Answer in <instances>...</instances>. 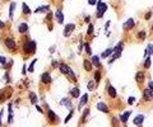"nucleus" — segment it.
Segmentation results:
<instances>
[{"label":"nucleus","mask_w":153,"mask_h":127,"mask_svg":"<svg viewBox=\"0 0 153 127\" xmlns=\"http://www.w3.org/2000/svg\"><path fill=\"white\" fill-rule=\"evenodd\" d=\"M107 10V5L103 3V2H98L97 3V17L98 18H102L103 13Z\"/></svg>","instance_id":"obj_1"},{"label":"nucleus","mask_w":153,"mask_h":127,"mask_svg":"<svg viewBox=\"0 0 153 127\" xmlns=\"http://www.w3.org/2000/svg\"><path fill=\"white\" fill-rule=\"evenodd\" d=\"M24 51L27 53H33L36 51V42L34 41H29L24 45Z\"/></svg>","instance_id":"obj_2"},{"label":"nucleus","mask_w":153,"mask_h":127,"mask_svg":"<svg viewBox=\"0 0 153 127\" xmlns=\"http://www.w3.org/2000/svg\"><path fill=\"white\" fill-rule=\"evenodd\" d=\"M143 98H144V100H150V99L153 98V90H150L149 88L145 89V90L143 92Z\"/></svg>","instance_id":"obj_3"},{"label":"nucleus","mask_w":153,"mask_h":127,"mask_svg":"<svg viewBox=\"0 0 153 127\" xmlns=\"http://www.w3.org/2000/svg\"><path fill=\"white\" fill-rule=\"evenodd\" d=\"M4 45H5L9 50H13V48H15V41H13L12 38H7V39L4 41Z\"/></svg>","instance_id":"obj_4"},{"label":"nucleus","mask_w":153,"mask_h":127,"mask_svg":"<svg viewBox=\"0 0 153 127\" xmlns=\"http://www.w3.org/2000/svg\"><path fill=\"white\" fill-rule=\"evenodd\" d=\"M74 31V24H68L66 27H65V29H64V36L65 37H69L70 34H71V32Z\"/></svg>","instance_id":"obj_5"},{"label":"nucleus","mask_w":153,"mask_h":127,"mask_svg":"<svg viewBox=\"0 0 153 127\" xmlns=\"http://www.w3.org/2000/svg\"><path fill=\"white\" fill-rule=\"evenodd\" d=\"M55 18H56V20H57V23H63V20H64V17H63V13H61V10L60 9H57L56 12H55Z\"/></svg>","instance_id":"obj_6"},{"label":"nucleus","mask_w":153,"mask_h":127,"mask_svg":"<svg viewBox=\"0 0 153 127\" xmlns=\"http://www.w3.org/2000/svg\"><path fill=\"white\" fill-rule=\"evenodd\" d=\"M41 80H42L44 84H50V83H51V76H50V74H49V73H44L42 76H41Z\"/></svg>","instance_id":"obj_7"},{"label":"nucleus","mask_w":153,"mask_h":127,"mask_svg":"<svg viewBox=\"0 0 153 127\" xmlns=\"http://www.w3.org/2000/svg\"><path fill=\"white\" fill-rule=\"evenodd\" d=\"M18 31H19V33H21V34H24L28 31V24L27 23H21V24H19V27H18Z\"/></svg>","instance_id":"obj_8"},{"label":"nucleus","mask_w":153,"mask_h":127,"mask_svg":"<svg viewBox=\"0 0 153 127\" xmlns=\"http://www.w3.org/2000/svg\"><path fill=\"white\" fill-rule=\"evenodd\" d=\"M97 109H100L101 112H105V113H107L108 112V107L105 104V103H102V102H100V103H97Z\"/></svg>","instance_id":"obj_9"},{"label":"nucleus","mask_w":153,"mask_h":127,"mask_svg":"<svg viewBox=\"0 0 153 127\" xmlns=\"http://www.w3.org/2000/svg\"><path fill=\"white\" fill-rule=\"evenodd\" d=\"M143 121H144V116L143 114H138L135 118H134V123L135 124H142Z\"/></svg>","instance_id":"obj_10"},{"label":"nucleus","mask_w":153,"mask_h":127,"mask_svg":"<svg viewBox=\"0 0 153 127\" xmlns=\"http://www.w3.org/2000/svg\"><path fill=\"white\" fill-rule=\"evenodd\" d=\"M134 26H135V23H134V20H133L131 18L128 19L126 22H125V28H126V29H131Z\"/></svg>","instance_id":"obj_11"},{"label":"nucleus","mask_w":153,"mask_h":127,"mask_svg":"<svg viewBox=\"0 0 153 127\" xmlns=\"http://www.w3.org/2000/svg\"><path fill=\"white\" fill-rule=\"evenodd\" d=\"M88 97H89V95H88L87 93H86V94L82 97V99H81V103H79V108H82L83 105H86V104H87V102H88Z\"/></svg>","instance_id":"obj_12"},{"label":"nucleus","mask_w":153,"mask_h":127,"mask_svg":"<svg viewBox=\"0 0 153 127\" xmlns=\"http://www.w3.org/2000/svg\"><path fill=\"white\" fill-rule=\"evenodd\" d=\"M60 104H61V105H65V107H66V108H69V109H71V103H70V100H69V99H66V98L61 99Z\"/></svg>","instance_id":"obj_13"},{"label":"nucleus","mask_w":153,"mask_h":127,"mask_svg":"<svg viewBox=\"0 0 153 127\" xmlns=\"http://www.w3.org/2000/svg\"><path fill=\"white\" fill-rule=\"evenodd\" d=\"M135 80H137L138 83H142V81L144 80V73H143V71H138L137 75H135Z\"/></svg>","instance_id":"obj_14"},{"label":"nucleus","mask_w":153,"mask_h":127,"mask_svg":"<svg viewBox=\"0 0 153 127\" xmlns=\"http://www.w3.org/2000/svg\"><path fill=\"white\" fill-rule=\"evenodd\" d=\"M112 51H113L112 48H107L106 51H103V52H102V55H101V57H102V58H107L108 56H111V53H112Z\"/></svg>","instance_id":"obj_15"},{"label":"nucleus","mask_w":153,"mask_h":127,"mask_svg":"<svg viewBox=\"0 0 153 127\" xmlns=\"http://www.w3.org/2000/svg\"><path fill=\"white\" fill-rule=\"evenodd\" d=\"M70 94H71L73 98H78V97H79V89H78V88H73V89L70 90Z\"/></svg>","instance_id":"obj_16"},{"label":"nucleus","mask_w":153,"mask_h":127,"mask_svg":"<svg viewBox=\"0 0 153 127\" xmlns=\"http://www.w3.org/2000/svg\"><path fill=\"white\" fill-rule=\"evenodd\" d=\"M108 94H110V97L111 98H116V90H115V88L113 87H108Z\"/></svg>","instance_id":"obj_17"},{"label":"nucleus","mask_w":153,"mask_h":127,"mask_svg":"<svg viewBox=\"0 0 153 127\" xmlns=\"http://www.w3.org/2000/svg\"><path fill=\"white\" fill-rule=\"evenodd\" d=\"M131 114V112L130 111H128V112H125L123 116H121V121H123V123H126V121L129 119V116Z\"/></svg>","instance_id":"obj_18"},{"label":"nucleus","mask_w":153,"mask_h":127,"mask_svg":"<svg viewBox=\"0 0 153 127\" xmlns=\"http://www.w3.org/2000/svg\"><path fill=\"white\" fill-rule=\"evenodd\" d=\"M92 62H93L94 66H101V64H100V57H98V56H93V57H92Z\"/></svg>","instance_id":"obj_19"},{"label":"nucleus","mask_w":153,"mask_h":127,"mask_svg":"<svg viewBox=\"0 0 153 127\" xmlns=\"http://www.w3.org/2000/svg\"><path fill=\"white\" fill-rule=\"evenodd\" d=\"M100 80H101V71H100V70H97V71L94 73V81L98 84V83H100Z\"/></svg>","instance_id":"obj_20"},{"label":"nucleus","mask_w":153,"mask_h":127,"mask_svg":"<svg viewBox=\"0 0 153 127\" xmlns=\"http://www.w3.org/2000/svg\"><path fill=\"white\" fill-rule=\"evenodd\" d=\"M83 65H84V69L87 70V71H89L91 69H92V64L88 61V60H84V62H83Z\"/></svg>","instance_id":"obj_21"},{"label":"nucleus","mask_w":153,"mask_h":127,"mask_svg":"<svg viewBox=\"0 0 153 127\" xmlns=\"http://www.w3.org/2000/svg\"><path fill=\"white\" fill-rule=\"evenodd\" d=\"M47 116H49V119H50L51 122H55V119H56V114H55L52 111H49Z\"/></svg>","instance_id":"obj_22"},{"label":"nucleus","mask_w":153,"mask_h":127,"mask_svg":"<svg viewBox=\"0 0 153 127\" xmlns=\"http://www.w3.org/2000/svg\"><path fill=\"white\" fill-rule=\"evenodd\" d=\"M59 68H60V71H61L63 74H68V68H69L68 65H64V64H61Z\"/></svg>","instance_id":"obj_23"},{"label":"nucleus","mask_w":153,"mask_h":127,"mask_svg":"<svg viewBox=\"0 0 153 127\" xmlns=\"http://www.w3.org/2000/svg\"><path fill=\"white\" fill-rule=\"evenodd\" d=\"M14 9H15V3H12V4H10V9H9V17H10V18H13Z\"/></svg>","instance_id":"obj_24"},{"label":"nucleus","mask_w":153,"mask_h":127,"mask_svg":"<svg viewBox=\"0 0 153 127\" xmlns=\"http://www.w3.org/2000/svg\"><path fill=\"white\" fill-rule=\"evenodd\" d=\"M49 8H50L49 5H44V7H41V8H37L34 12H36V13H38V12H47Z\"/></svg>","instance_id":"obj_25"},{"label":"nucleus","mask_w":153,"mask_h":127,"mask_svg":"<svg viewBox=\"0 0 153 127\" xmlns=\"http://www.w3.org/2000/svg\"><path fill=\"white\" fill-rule=\"evenodd\" d=\"M29 97H31V103H32V104H36V103H37V95H36L34 93H31Z\"/></svg>","instance_id":"obj_26"},{"label":"nucleus","mask_w":153,"mask_h":127,"mask_svg":"<svg viewBox=\"0 0 153 127\" xmlns=\"http://www.w3.org/2000/svg\"><path fill=\"white\" fill-rule=\"evenodd\" d=\"M147 51H148V56L153 55V43L148 45V47H147Z\"/></svg>","instance_id":"obj_27"},{"label":"nucleus","mask_w":153,"mask_h":127,"mask_svg":"<svg viewBox=\"0 0 153 127\" xmlns=\"http://www.w3.org/2000/svg\"><path fill=\"white\" fill-rule=\"evenodd\" d=\"M23 12L26 13V14H31V10H29V8H28V5L24 3L23 4Z\"/></svg>","instance_id":"obj_28"},{"label":"nucleus","mask_w":153,"mask_h":127,"mask_svg":"<svg viewBox=\"0 0 153 127\" xmlns=\"http://www.w3.org/2000/svg\"><path fill=\"white\" fill-rule=\"evenodd\" d=\"M138 37H139V39H140V41H143V39L145 38V32H144V31L139 32V33H138Z\"/></svg>","instance_id":"obj_29"},{"label":"nucleus","mask_w":153,"mask_h":127,"mask_svg":"<svg viewBox=\"0 0 153 127\" xmlns=\"http://www.w3.org/2000/svg\"><path fill=\"white\" fill-rule=\"evenodd\" d=\"M68 75H69L71 79H74V78H75V74H74V71H73L70 68H68Z\"/></svg>","instance_id":"obj_30"},{"label":"nucleus","mask_w":153,"mask_h":127,"mask_svg":"<svg viewBox=\"0 0 153 127\" xmlns=\"http://www.w3.org/2000/svg\"><path fill=\"white\" fill-rule=\"evenodd\" d=\"M149 66H150V58L148 57V58H145V62H144V68H145V69H148Z\"/></svg>","instance_id":"obj_31"},{"label":"nucleus","mask_w":153,"mask_h":127,"mask_svg":"<svg viewBox=\"0 0 153 127\" xmlns=\"http://www.w3.org/2000/svg\"><path fill=\"white\" fill-rule=\"evenodd\" d=\"M88 113H89V109L87 108V109L84 111V113H83V117H82V122H84V121H86V118H87V116H88Z\"/></svg>","instance_id":"obj_32"},{"label":"nucleus","mask_w":153,"mask_h":127,"mask_svg":"<svg viewBox=\"0 0 153 127\" xmlns=\"http://www.w3.org/2000/svg\"><path fill=\"white\" fill-rule=\"evenodd\" d=\"M84 48H86V51H87V53H88V55H91V53H92L91 47H89V43H86V45H84Z\"/></svg>","instance_id":"obj_33"},{"label":"nucleus","mask_w":153,"mask_h":127,"mask_svg":"<svg viewBox=\"0 0 153 127\" xmlns=\"http://www.w3.org/2000/svg\"><path fill=\"white\" fill-rule=\"evenodd\" d=\"M88 89H89V90H93V89H94V83H93V81H89V83H88Z\"/></svg>","instance_id":"obj_34"},{"label":"nucleus","mask_w":153,"mask_h":127,"mask_svg":"<svg viewBox=\"0 0 153 127\" xmlns=\"http://www.w3.org/2000/svg\"><path fill=\"white\" fill-rule=\"evenodd\" d=\"M92 32H93V26L89 24V26H88V32H87V33H88V34H92Z\"/></svg>","instance_id":"obj_35"},{"label":"nucleus","mask_w":153,"mask_h":127,"mask_svg":"<svg viewBox=\"0 0 153 127\" xmlns=\"http://www.w3.org/2000/svg\"><path fill=\"white\" fill-rule=\"evenodd\" d=\"M5 62H7L5 56H2V57H0V64H4V65H5Z\"/></svg>","instance_id":"obj_36"},{"label":"nucleus","mask_w":153,"mask_h":127,"mask_svg":"<svg viewBox=\"0 0 153 127\" xmlns=\"http://www.w3.org/2000/svg\"><path fill=\"white\" fill-rule=\"evenodd\" d=\"M36 61H37V60H33V61H32V64H31V66H29V71H33V65H34V64H36Z\"/></svg>","instance_id":"obj_37"},{"label":"nucleus","mask_w":153,"mask_h":127,"mask_svg":"<svg viewBox=\"0 0 153 127\" xmlns=\"http://www.w3.org/2000/svg\"><path fill=\"white\" fill-rule=\"evenodd\" d=\"M134 100H135V99H134V97H130V98H129V100H128V103H129V104H133V103H134Z\"/></svg>","instance_id":"obj_38"},{"label":"nucleus","mask_w":153,"mask_h":127,"mask_svg":"<svg viewBox=\"0 0 153 127\" xmlns=\"http://www.w3.org/2000/svg\"><path fill=\"white\" fill-rule=\"evenodd\" d=\"M88 3L91 5H94V4H97V0H88Z\"/></svg>","instance_id":"obj_39"},{"label":"nucleus","mask_w":153,"mask_h":127,"mask_svg":"<svg viewBox=\"0 0 153 127\" xmlns=\"http://www.w3.org/2000/svg\"><path fill=\"white\" fill-rule=\"evenodd\" d=\"M148 88H149L150 90H153V81H149V83H148Z\"/></svg>","instance_id":"obj_40"},{"label":"nucleus","mask_w":153,"mask_h":127,"mask_svg":"<svg viewBox=\"0 0 153 127\" xmlns=\"http://www.w3.org/2000/svg\"><path fill=\"white\" fill-rule=\"evenodd\" d=\"M57 65H59V62L57 61H52V68H56Z\"/></svg>","instance_id":"obj_41"},{"label":"nucleus","mask_w":153,"mask_h":127,"mask_svg":"<svg viewBox=\"0 0 153 127\" xmlns=\"http://www.w3.org/2000/svg\"><path fill=\"white\" fill-rule=\"evenodd\" d=\"M71 116H73V112H70V113H69V116L66 117V119H65V122H68V121L70 119V117H71Z\"/></svg>","instance_id":"obj_42"},{"label":"nucleus","mask_w":153,"mask_h":127,"mask_svg":"<svg viewBox=\"0 0 153 127\" xmlns=\"http://www.w3.org/2000/svg\"><path fill=\"white\" fill-rule=\"evenodd\" d=\"M150 18V13H147V15H145V19H149Z\"/></svg>","instance_id":"obj_43"},{"label":"nucleus","mask_w":153,"mask_h":127,"mask_svg":"<svg viewBox=\"0 0 153 127\" xmlns=\"http://www.w3.org/2000/svg\"><path fill=\"white\" fill-rule=\"evenodd\" d=\"M2 117H3V111L0 112V124H2Z\"/></svg>","instance_id":"obj_44"},{"label":"nucleus","mask_w":153,"mask_h":127,"mask_svg":"<svg viewBox=\"0 0 153 127\" xmlns=\"http://www.w3.org/2000/svg\"><path fill=\"white\" fill-rule=\"evenodd\" d=\"M3 26H4V23H3V22H2V20H0V28H2V27H3Z\"/></svg>","instance_id":"obj_45"},{"label":"nucleus","mask_w":153,"mask_h":127,"mask_svg":"<svg viewBox=\"0 0 153 127\" xmlns=\"http://www.w3.org/2000/svg\"><path fill=\"white\" fill-rule=\"evenodd\" d=\"M152 31H153V26H152Z\"/></svg>","instance_id":"obj_46"}]
</instances>
